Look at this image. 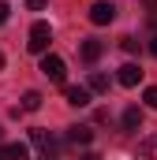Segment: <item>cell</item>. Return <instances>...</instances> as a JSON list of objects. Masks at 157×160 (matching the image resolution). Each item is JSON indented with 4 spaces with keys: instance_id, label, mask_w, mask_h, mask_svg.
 <instances>
[{
    "instance_id": "1",
    "label": "cell",
    "mask_w": 157,
    "mask_h": 160,
    "mask_svg": "<svg viewBox=\"0 0 157 160\" xmlns=\"http://www.w3.org/2000/svg\"><path fill=\"white\" fill-rule=\"evenodd\" d=\"M49 41H52L49 22H34V26H30V41H26V48L38 52V56H45V52H49Z\"/></svg>"
},
{
    "instance_id": "2",
    "label": "cell",
    "mask_w": 157,
    "mask_h": 160,
    "mask_svg": "<svg viewBox=\"0 0 157 160\" xmlns=\"http://www.w3.org/2000/svg\"><path fill=\"white\" fill-rule=\"evenodd\" d=\"M41 75H45L49 82H64V78H68V67H64V60H60V56L45 52V56H41Z\"/></svg>"
},
{
    "instance_id": "3",
    "label": "cell",
    "mask_w": 157,
    "mask_h": 160,
    "mask_svg": "<svg viewBox=\"0 0 157 160\" xmlns=\"http://www.w3.org/2000/svg\"><path fill=\"white\" fill-rule=\"evenodd\" d=\"M112 19H116V8H112L109 0H97V4L90 8V22H94V26H109Z\"/></svg>"
},
{
    "instance_id": "4",
    "label": "cell",
    "mask_w": 157,
    "mask_h": 160,
    "mask_svg": "<svg viewBox=\"0 0 157 160\" xmlns=\"http://www.w3.org/2000/svg\"><path fill=\"white\" fill-rule=\"evenodd\" d=\"M64 97H68L71 108H86L90 104V89L86 86H64Z\"/></svg>"
},
{
    "instance_id": "5",
    "label": "cell",
    "mask_w": 157,
    "mask_h": 160,
    "mask_svg": "<svg viewBox=\"0 0 157 160\" xmlns=\"http://www.w3.org/2000/svg\"><path fill=\"white\" fill-rule=\"evenodd\" d=\"M116 82H120V86H127V89L138 86V82H142V67H138V63H123L120 75H116Z\"/></svg>"
},
{
    "instance_id": "6",
    "label": "cell",
    "mask_w": 157,
    "mask_h": 160,
    "mask_svg": "<svg viewBox=\"0 0 157 160\" xmlns=\"http://www.w3.org/2000/svg\"><path fill=\"white\" fill-rule=\"evenodd\" d=\"M78 52H82V60H86V63H97V60H101V52H105V45H101L97 38H86Z\"/></svg>"
},
{
    "instance_id": "7",
    "label": "cell",
    "mask_w": 157,
    "mask_h": 160,
    "mask_svg": "<svg viewBox=\"0 0 157 160\" xmlns=\"http://www.w3.org/2000/svg\"><path fill=\"white\" fill-rule=\"evenodd\" d=\"M30 142L38 145L41 153H52V149H56V138H52L49 130H41V127H34V130H30Z\"/></svg>"
},
{
    "instance_id": "8",
    "label": "cell",
    "mask_w": 157,
    "mask_h": 160,
    "mask_svg": "<svg viewBox=\"0 0 157 160\" xmlns=\"http://www.w3.org/2000/svg\"><path fill=\"white\" fill-rule=\"evenodd\" d=\"M90 138H94L90 127H82V123H78V127H68V142H71V145H90Z\"/></svg>"
},
{
    "instance_id": "9",
    "label": "cell",
    "mask_w": 157,
    "mask_h": 160,
    "mask_svg": "<svg viewBox=\"0 0 157 160\" xmlns=\"http://www.w3.org/2000/svg\"><path fill=\"white\" fill-rule=\"evenodd\" d=\"M86 89H90V93H109V75H105V71H94V75L86 78Z\"/></svg>"
},
{
    "instance_id": "10",
    "label": "cell",
    "mask_w": 157,
    "mask_h": 160,
    "mask_svg": "<svg viewBox=\"0 0 157 160\" xmlns=\"http://www.w3.org/2000/svg\"><path fill=\"white\" fill-rule=\"evenodd\" d=\"M135 160H157V134H154V138H146V142L138 145Z\"/></svg>"
},
{
    "instance_id": "11",
    "label": "cell",
    "mask_w": 157,
    "mask_h": 160,
    "mask_svg": "<svg viewBox=\"0 0 157 160\" xmlns=\"http://www.w3.org/2000/svg\"><path fill=\"white\" fill-rule=\"evenodd\" d=\"M138 127H142V108L131 104V108L123 112V130H138Z\"/></svg>"
},
{
    "instance_id": "12",
    "label": "cell",
    "mask_w": 157,
    "mask_h": 160,
    "mask_svg": "<svg viewBox=\"0 0 157 160\" xmlns=\"http://www.w3.org/2000/svg\"><path fill=\"white\" fill-rule=\"evenodd\" d=\"M38 108H41V93H38V89L23 93V112H38Z\"/></svg>"
},
{
    "instance_id": "13",
    "label": "cell",
    "mask_w": 157,
    "mask_h": 160,
    "mask_svg": "<svg viewBox=\"0 0 157 160\" xmlns=\"http://www.w3.org/2000/svg\"><path fill=\"white\" fill-rule=\"evenodd\" d=\"M8 160H26V145H23V142L8 145Z\"/></svg>"
},
{
    "instance_id": "14",
    "label": "cell",
    "mask_w": 157,
    "mask_h": 160,
    "mask_svg": "<svg viewBox=\"0 0 157 160\" xmlns=\"http://www.w3.org/2000/svg\"><path fill=\"white\" fill-rule=\"evenodd\" d=\"M142 101H146V104H150V108H157V86H150V89H146V93H142Z\"/></svg>"
},
{
    "instance_id": "15",
    "label": "cell",
    "mask_w": 157,
    "mask_h": 160,
    "mask_svg": "<svg viewBox=\"0 0 157 160\" xmlns=\"http://www.w3.org/2000/svg\"><path fill=\"white\" fill-rule=\"evenodd\" d=\"M120 45H123V52H131V56L138 52V41H135V38H123V41H120Z\"/></svg>"
},
{
    "instance_id": "16",
    "label": "cell",
    "mask_w": 157,
    "mask_h": 160,
    "mask_svg": "<svg viewBox=\"0 0 157 160\" xmlns=\"http://www.w3.org/2000/svg\"><path fill=\"white\" fill-rule=\"evenodd\" d=\"M45 4H49V0H26V8H30V11H41Z\"/></svg>"
},
{
    "instance_id": "17",
    "label": "cell",
    "mask_w": 157,
    "mask_h": 160,
    "mask_svg": "<svg viewBox=\"0 0 157 160\" xmlns=\"http://www.w3.org/2000/svg\"><path fill=\"white\" fill-rule=\"evenodd\" d=\"M4 22H8V4L0 0V26H4Z\"/></svg>"
},
{
    "instance_id": "18",
    "label": "cell",
    "mask_w": 157,
    "mask_h": 160,
    "mask_svg": "<svg viewBox=\"0 0 157 160\" xmlns=\"http://www.w3.org/2000/svg\"><path fill=\"white\" fill-rule=\"evenodd\" d=\"M78 160H101V157H97V153H82Z\"/></svg>"
},
{
    "instance_id": "19",
    "label": "cell",
    "mask_w": 157,
    "mask_h": 160,
    "mask_svg": "<svg viewBox=\"0 0 157 160\" xmlns=\"http://www.w3.org/2000/svg\"><path fill=\"white\" fill-rule=\"evenodd\" d=\"M38 160H60V157H56V153H41Z\"/></svg>"
},
{
    "instance_id": "20",
    "label": "cell",
    "mask_w": 157,
    "mask_h": 160,
    "mask_svg": "<svg viewBox=\"0 0 157 160\" xmlns=\"http://www.w3.org/2000/svg\"><path fill=\"white\" fill-rule=\"evenodd\" d=\"M150 52H154V56H157V34H154V41H150Z\"/></svg>"
},
{
    "instance_id": "21",
    "label": "cell",
    "mask_w": 157,
    "mask_h": 160,
    "mask_svg": "<svg viewBox=\"0 0 157 160\" xmlns=\"http://www.w3.org/2000/svg\"><path fill=\"white\" fill-rule=\"evenodd\" d=\"M0 160H8V145H0Z\"/></svg>"
},
{
    "instance_id": "22",
    "label": "cell",
    "mask_w": 157,
    "mask_h": 160,
    "mask_svg": "<svg viewBox=\"0 0 157 160\" xmlns=\"http://www.w3.org/2000/svg\"><path fill=\"white\" fill-rule=\"evenodd\" d=\"M146 4H150V11H157V0H146Z\"/></svg>"
},
{
    "instance_id": "23",
    "label": "cell",
    "mask_w": 157,
    "mask_h": 160,
    "mask_svg": "<svg viewBox=\"0 0 157 160\" xmlns=\"http://www.w3.org/2000/svg\"><path fill=\"white\" fill-rule=\"evenodd\" d=\"M0 67H4V52H0Z\"/></svg>"
}]
</instances>
